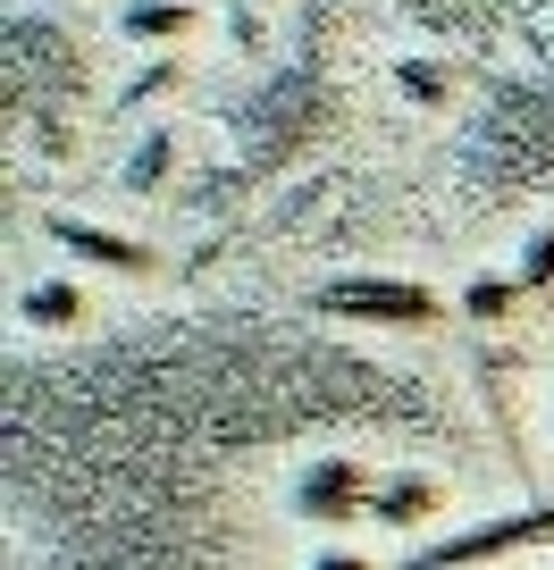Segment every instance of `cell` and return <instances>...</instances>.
<instances>
[{"mask_svg": "<svg viewBox=\"0 0 554 570\" xmlns=\"http://www.w3.org/2000/svg\"><path fill=\"white\" fill-rule=\"evenodd\" d=\"M294 520H311V529H353V520H370V462H353V453H311L303 470H294Z\"/></svg>", "mask_w": 554, "mask_h": 570, "instance_id": "3", "label": "cell"}, {"mask_svg": "<svg viewBox=\"0 0 554 570\" xmlns=\"http://www.w3.org/2000/svg\"><path fill=\"white\" fill-rule=\"evenodd\" d=\"M395 92H404V101H420V109H437L454 92V76L437 68V59H404V68H395Z\"/></svg>", "mask_w": 554, "mask_h": 570, "instance_id": "9", "label": "cell"}, {"mask_svg": "<svg viewBox=\"0 0 554 570\" xmlns=\"http://www.w3.org/2000/svg\"><path fill=\"white\" fill-rule=\"evenodd\" d=\"M42 235H51L59 252H76L85 268H109V277H152V268H161V252H152L144 235L93 227V218H68V210H51V218H42Z\"/></svg>", "mask_w": 554, "mask_h": 570, "instance_id": "4", "label": "cell"}, {"mask_svg": "<svg viewBox=\"0 0 554 570\" xmlns=\"http://www.w3.org/2000/svg\"><path fill=\"white\" fill-rule=\"evenodd\" d=\"M521 303H529V285H521V277H479V285H463V320H479V327H504Z\"/></svg>", "mask_w": 554, "mask_h": 570, "instance_id": "8", "label": "cell"}, {"mask_svg": "<svg viewBox=\"0 0 554 570\" xmlns=\"http://www.w3.org/2000/svg\"><path fill=\"white\" fill-rule=\"evenodd\" d=\"M18 320H35V327H76V320H93V311H85V285H68V277L26 285V294H18Z\"/></svg>", "mask_w": 554, "mask_h": 570, "instance_id": "7", "label": "cell"}, {"mask_svg": "<svg viewBox=\"0 0 554 570\" xmlns=\"http://www.w3.org/2000/svg\"><path fill=\"white\" fill-rule=\"evenodd\" d=\"M529 294H554V227H537L529 244H521V268H513Z\"/></svg>", "mask_w": 554, "mask_h": 570, "instance_id": "10", "label": "cell"}, {"mask_svg": "<svg viewBox=\"0 0 554 570\" xmlns=\"http://www.w3.org/2000/svg\"><path fill=\"white\" fill-rule=\"evenodd\" d=\"M311 311L328 320H353V327H395V336H429L446 327V294L420 277H328L311 294Z\"/></svg>", "mask_w": 554, "mask_h": 570, "instance_id": "1", "label": "cell"}, {"mask_svg": "<svg viewBox=\"0 0 554 570\" xmlns=\"http://www.w3.org/2000/svg\"><path fill=\"white\" fill-rule=\"evenodd\" d=\"M261 9H278V0H261Z\"/></svg>", "mask_w": 554, "mask_h": 570, "instance_id": "13", "label": "cell"}, {"mask_svg": "<svg viewBox=\"0 0 554 570\" xmlns=\"http://www.w3.org/2000/svg\"><path fill=\"white\" fill-rule=\"evenodd\" d=\"M546 537H554V503H521V512L487 520V529H454V537H437V546H411L404 570H479V562H496V553L546 546Z\"/></svg>", "mask_w": 554, "mask_h": 570, "instance_id": "2", "label": "cell"}, {"mask_svg": "<svg viewBox=\"0 0 554 570\" xmlns=\"http://www.w3.org/2000/svg\"><path fill=\"white\" fill-rule=\"evenodd\" d=\"M118 26H126V42H185L202 26V9L194 0H135Z\"/></svg>", "mask_w": 554, "mask_h": 570, "instance_id": "6", "label": "cell"}, {"mask_svg": "<svg viewBox=\"0 0 554 570\" xmlns=\"http://www.w3.org/2000/svg\"><path fill=\"white\" fill-rule=\"evenodd\" d=\"M311 570H370V562H361V553H320Z\"/></svg>", "mask_w": 554, "mask_h": 570, "instance_id": "12", "label": "cell"}, {"mask_svg": "<svg viewBox=\"0 0 554 570\" xmlns=\"http://www.w3.org/2000/svg\"><path fill=\"white\" fill-rule=\"evenodd\" d=\"M168 177V135H152L144 151H135V160H126V185H135V194H152V185Z\"/></svg>", "mask_w": 554, "mask_h": 570, "instance_id": "11", "label": "cell"}, {"mask_svg": "<svg viewBox=\"0 0 554 570\" xmlns=\"http://www.w3.org/2000/svg\"><path fill=\"white\" fill-rule=\"evenodd\" d=\"M437 512H446V487H437L429 470H387V479H378V495H370V520H378V529H395V537L429 529Z\"/></svg>", "mask_w": 554, "mask_h": 570, "instance_id": "5", "label": "cell"}]
</instances>
